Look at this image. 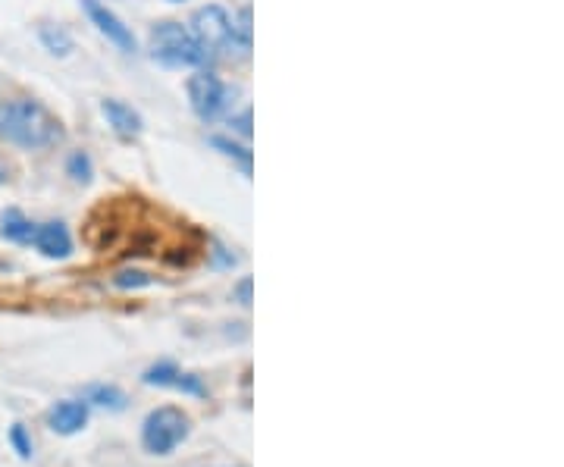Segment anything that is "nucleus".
<instances>
[{
    "label": "nucleus",
    "mask_w": 564,
    "mask_h": 467,
    "mask_svg": "<svg viewBox=\"0 0 564 467\" xmlns=\"http://www.w3.org/2000/svg\"><path fill=\"white\" fill-rule=\"evenodd\" d=\"M0 142L22 151H44L63 142V123L41 101H0Z\"/></svg>",
    "instance_id": "obj_1"
},
{
    "label": "nucleus",
    "mask_w": 564,
    "mask_h": 467,
    "mask_svg": "<svg viewBox=\"0 0 564 467\" xmlns=\"http://www.w3.org/2000/svg\"><path fill=\"white\" fill-rule=\"evenodd\" d=\"M151 57L170 69H185V66H204L207 57L198 48V41L192 38L182 22H160L151 29Z\"/></svg>",
    "instance_id": "obj_2"
},
{
    "label": "nucleus",
    "mask_w": 564,
    "mask_h": 467,
    "mask_svg": "<svg viewBox=\"0 0 564 467\" xmlns=\"http://www.w3.org/2000/svg\"><path fill=\"white\" fill-rule=\"evenodd\" d=\"M192 433V420L182 408L163 405L154 408L145 424H141V446H145L151 455H170L173 449H179L182 442Z\"/></svg>",
    "instance_id": "obj_3"
},
{
    "label": "nucleus",
    "mask_w": 564,
    "mask_h": 467,
    "mask_svg": "<svg viewBox=\"0 0 564 467\" xmlns=\"http://www.w3.org/2000/svg\"><path fill=\"white\" fill-rule=\"evenodd\" d=\"M192 38L198 41V48L204 51V57H220L226 48H232V16L220 7V4H207L201 10H195L192 26H188Z\"/></svg>",
    "instance_id": "obj_4"
},
{
    "label": "nucleus",
    "mask_w": 564,
    "mask_h": 467,
    "mask_svg": "<svg viewBox=\"0 0 564 467\" xmlns=\"http://www.w3.org/2000/svg\"><path fill=\"white\" fill-rule=\"evenodd\" d=\"M229 95L232 91L223 85V79L214 73V69H198V73L188 79V101H192V110L204 123L217 120V116L226 113Z\"/></svg>",
    "instance_id": "obj_5"
},
{
    "label": "nucleus",
    "mask_w": 564,
    "mask_h": 467,
    "mask_svg": "<svg viewBox=\"0 0 564 467\" xmlns=\"http://www.w3.org/2000/svg\"><path fill=\"white\" fill-rule=\"evenodd\" d=\"M82 10L91 19V26L98 29L110 44H116V48H120L123 54H135L138 41H135L132 29L107 4H101V0H82Z\"/></svg>",
    "instance_id": "obj_6"
},
{
    "label": "nucleus",
    "mask_w": 564,
    "mask_h": 467,
    "mask_svg": "<svg viewBox=\"0 0 564 467\" xmlns=\"http://www.w3.org/2000/svg\"><path fill=\"white\" fill-rule=\"evenodd\" d=\"M32 245L44 254V258L51 261H63L73 254V236H69L66 223L60 220H51V223H38L35 226V236H32Z\"/></svg>",
    "instance_id": "obj_7"
},
{
    "label": "nucleus",
    "mask_w": 564,
    "mask_h": 467,
    "mask_svg": "<svg viewBox=\"0 0 564 467\" xmlns=\"http://www.w3.org/2000/svg\"><path fill=\"white\" fill-rule=\"evenodd\" d=\"M47 427L60 436H76L79 430L88 427V402L85 399L57 402L51 411H47Z\"/></svg>",
    "instance_id": "obj_8"
},
{
    "label": "nucleus",
    "mask_w": 564,
    "mask_h": 467,
    "mask_svg": "<svg viewBox=\"0 0 564 467\" xmlns=\"http://www.w3.org/2000/svg\"><path fill=\"white\" fill-rule=\"evenodd\" d=\"M101 113H104L107 126H110L116 135H123V138H135V135H141V129H145V123H141V113L132 110V107L123 104V101H104V104H101Z\"/></svg>",
    "instance_id": "obj_9"
},
{
    "label": "nucleus",
    "mask_w": 564,
    "mask_h": 467,
    "mask_svg": "<svg viewBox=\"0 0 564 467\" xmlns=\"http://www.w3.org/2000/svg\"><path fill=\"white\" fill-rule=\"evenodd\" d=\"M35 226L32 220H26L19 214V210H7L4 220H0V236L7 242H16V245H32V236H35Z\"/></svg>",
    "instance_id": "obj_10"
},
{
    "label": "nucleus",
    "mask_w": 564,
    "mask_h": 467,
    "mask_svg": "<svg viewBox=\"0 0 564 467\" xmlns=\"http://www.w3.org/2000/svg\"><path fill=\"white\" fill-rule=\"evenodd\" d=\"M85 402L107 408V411H123L126 408V392L116 389V386H91L85 392Z\"/></svg>",
    "instance_id": "obj_11"
},
{
    "label": "nucleus",
    "mask_w": 564,
    "mask_h": 467,
    "mask_svg": "<svg viewBox=\"0 0 564 467\" xmlns=\"http://www.w3.org/2000/svg\"><path fill=\"white\" fill-rule=\"evenodd\" d=\"M41 41H44V48L57 57H66L73 51V38H69V32L60 26H41Z\"/></svg>",
    "instance_id": "obj_12"
},
{
    "label": "nucleus",
    "mask_w": 564,
    "mask_h": 467,
    "mask_svg": "<svg viewBox=\"0 0 564 467\" xmlns=\"http://www.w3.org/2000/svg\"><path fill=\"white\" fill-rule=\"evenodd\" d=\"M176 377H179V367L170 364V361H163V364L148 367V370H145V377H141V380H145L148 386H173Z\"/></svg>",
    "instance_id": "obj_13"
},
{
    "label": "nucleus",
    "mask_w": 564,
    "mask_h": 467,
    "mask_svg": "<svg viewBox=\"0 0 564 467\" xmlns=\"http://www.w3.org/2000/svg\"><path fill=\"white\" fill-rule=\"evenodd\" d=\"M210 145H214V148H220L226 157H232V160H239L242 163V170L245 173H251V151L248 148H242V145H235V142H229V138H210Z\"/></svg>",
    "instance_id": "obj_14"
},
{
    "label": "nucleus",
    "mask_w": 564,
    "mask_h": 467,
    "mask_svg": "<svg viewBox=\"0 0 564 467\" xmlns=\"http://www.w3.org/2000/svg\"><path fill=\"white\" fill-rule=\"evenodd\" d=\"M232 41H239L245 51L251 48V7H242L232 19Z\"/></svg>",
    "instance_id": "obj_15"
},
{
    "label": "nucleus",
    "mask_w": 564,
    "mask_h": 467,
    "mask_svg": "<svg viewBox=\"0 0 564 467\" xmlns=\"http://www.w3.org/2000/svg\"><path fill=\"white\" fill-rule=\"evenodd\" d=\"M66 173L73 176L76 182H82V185H88L91 182V157L88 154H82V151H76L73 157H69V163H66Z\"/></svg>",
    "instance_id": "obj_16"
},
{
    "label": "nucleus",
    "mask_w": 564,
    "mask_h": 467,
    "mask_svg": "<svg viewBox=\"0 0 564 467\" xmlns=\"http://www.w3.org/2000/svg\"><path fill=\"white\" fill-rule=\"evenodd\" d=\"M151 283H154V279L148 273H141V270H123V273L113 276V286L116 289H145Z\"/></svg>",
    "instance_id": "obj_17"
},
{
    "label": "nucleus",
    "mask_w": 564,
    "mask_h": 467,
    "mask_svg": "<svg viewBox=\"0 0 564 467\" xmlns=\"http://www.w3.org/2000/svg\"><path fill=\"white\" fill-rule=\"evenodd\" d=\"M10 446L16 449V455H19L22 461L32 458V439H29V433H26V427H22V424H13V427H10Z\"/></svg>",
    "instance_id": "obj_18"
},
{
    "label": "nucleus",
    "mask_w": 564,
    "mask_h": 467,
    "mask_svg": "<svg viewBox=\"0 0 564 467\" xmlns=\"http://www.w3.org/2000/svg\"><path fill=\"white\" fill-rule=\"evenodd\" d=\"M173 389L188 392V395H198V399H204V395H207V386L201 383V377H195V373H182V370H179V377H176Z\"/></svg>",
    "instance_id": "obj_19"
},
{
    "label": "nucleus",
    "mask_w": 564,
    "mask_h": 467,
    "mask_svg": "<svg viewBox=\"0 0 564 467\" xmlns=\"http://www.w3.org/2000/svg\"><path fill=\"white\" fill-rule=\"evenodd\" d=\"M235 295H239V301L242 305H251V279L245 276L239 286H235Z\"/></svg>",
    "instance_id": "obj_20"
},
{
    "label": "nucleus",
    "mask_w": 564,
    "mask_h": 467,
    "mask_svg": "<svg viewBox=\"0 0 564 467\" xmlns=\"http://www.w3.org/2000/svg\"><path fill=\"white\" fill-rule=\"evenodd\" d=\"M232 126L239 129L242 135H251V110H245V113L239 116V120H232Z\"/></svg>",
    "instance_id": "obj_21"
},
{
    "label": "nucleus",
    "mask_w": 564,
    "mask_h": 467,
    "mask_svg": "<svg viewBox=\"0 0 564 467\" xmlns=\"http://www.w3.org/2000/svg\"><path fill=\"white\" fill-rule=\"evenodd\" d=\"M7 179H10V170L4 167V163H0V185H4Z\"/></svg>",
    "instance_id": "obj_22"
},
{
    "label": "nucleus",
    "mask_w": 564,
    "mask_h": 467,
    "mask_svg": "<svg viewBox=\"0 0 564 467\" xmlns=\"http://www.w3.org/2000/svg\"><path fill=\"white\" fill-rule=\"evenodd\" d=\"M173 4H179V0H173Z\"/></svg>",
    "instance_id": "obj_23"
}]
</instances>
